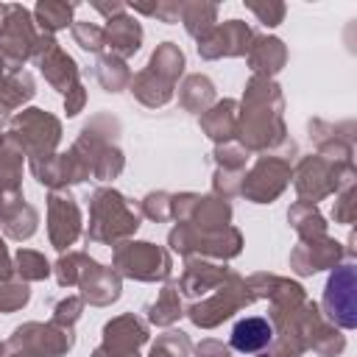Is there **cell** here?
<instances>
[{"label": "cell", "instance_id": "obj_1", "mask_svg": "<svg viewBox=\"0 0 357 357\" xmlns=\"http://www.w3.org/2000/svg\"><path fill=\"white\" fill-rule=\"evenodd\" d=\"M324 304H326L329 315L340 326H354L357 324V310H354V268L351 265H340L329 276Z\"/></svg>", "mask_w": 357, "mask_h": 357}, {"label": "cell", "instance_id": "obj_2", "mask_svg": "<svg viewBox=\"0 0 357 357\" xmlns=\"http://www.w3.org/2000/svg\"><path fill=\"white\" fill-rule=\"evenodd\" d=\"M271 340H273V326L268 318H259V315L243 318L231 329V349H237L243 354L262 351L265 346H271Z\"/></svg>", "mask_w": 357, "mask_h": 357}]
</instances>
